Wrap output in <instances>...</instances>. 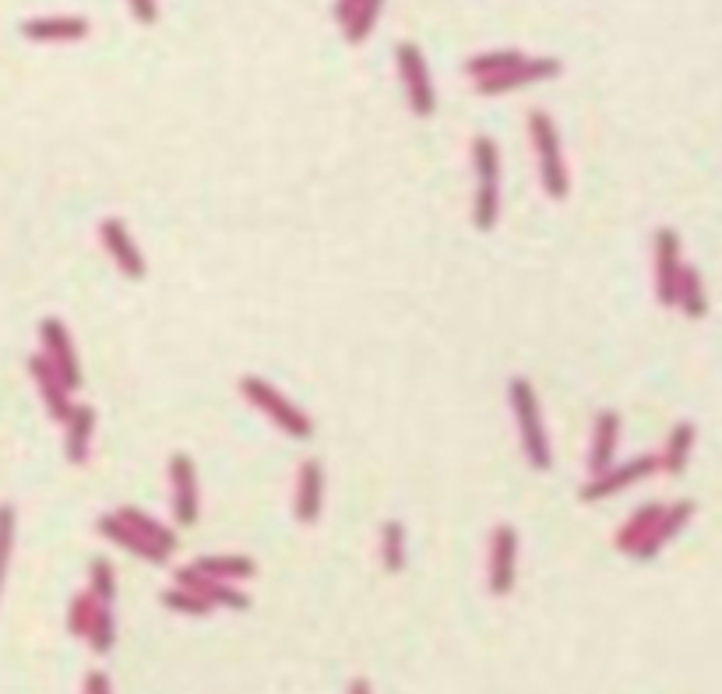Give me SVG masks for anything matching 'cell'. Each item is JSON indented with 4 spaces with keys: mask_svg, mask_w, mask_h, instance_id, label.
Wrapping results in <instances>:
<instances>
[{
    "mask_svg": "<svg viewBox=\"0 0 722 694\" xmlns=\"http://www.w3.org/2000/svg\"><path fill=\"white\" fill-rule=\"evenodd\" d=\"M518 574V533L515 526H497L490 536V557H486V582H490L494 596H508L515 589Z\"/></svg>",
    "mask_w": 722,
    "mask_h": 694,
    "instance_id": "ba28073f",
    "label": "cell"
},
{
    "mask_svg": "<svg viewBox=\"0 0 722 694\" xmlns=\"http://www.w3.org/2000/svg\"><path fill=\"white\" fill-rule=\"evenodd\" d=\"M395 64H398L402 85H406L409 110L416 116H433V110H438V92H433L424 49H419L416 43H398L395 46Z\"/></svg>",
    "mask_w": 722,
    "mask_h": 694,
    "instance_id": "5b68a950",
    "label": "cell"
},
{
    "mask_svg": "<svg viewBox=\"0 0 722 694\" xmlns=\"http://www.w3.org/2000/svg\"><path fill=\"white\" fill-rule=\"evenodd\" d=\"M116 518L127 522V526H131L134 533H142V536L148 539V544L162 547L166 553H173L177 544H180V536H177L170 526H162L159 518H153L148 512H142V507H121V512H116Z\"/></svg>",
    "mask_w": 722,
    "mask_h": 694,
    "instance_id": "603a6c76",
    "label": "cell"
},
{
    "mask_svg": "<svg viewBox=\"0 0 722 694\" xmlns=\"http://www.w3.org/2000/svg\"><path fill=\"white\" fill-rule=\"evenodd\" d=\"M381 8H384V0H360V4L352 8V14L342 22V32H346L349 46H360L366 36H371L377 19H381Z\"/></svg>",
    "mask_w": 722,
    "mask_h": 694,
    "instance_id": "4316f807",
    "label": "cell"
},
{
    "mask_svg": "<svg viewBox=\"0 0 722 694\" xmlns=\"http://www.w3.org/2000/svg\"><path fill=\"white\" fill-rule=\"evenodd\" d=\"M89 592L99 600V603H113L116 596V571L113 564L106 561V557H95V561L89 564Z\"/></svg>",
    "mask_w": 722,
    "mask_h": 694,
    "instance_id": "1f68e13d",
    "label": "cell"
},
{
    "mask_svg": "<svg viewBox=\"0 0 722 694\" xmlns=\"http://www.w3.org/2000/svg\"><path fill=\"white\" fill-rule=\"evenodd\" d=\"M349 694H374V691H371V681H363V676H357V681L349 684Z\"/></svg>",
    "mask_w": 722,
    "mask_h": 694,
    "instance_id": "8d00e7d4",
    "label": "cell"
},
{
    "mask_svg": "<svg viewBox=\"0 0 722 694\" xmlns=\"http://www.w3.org/2000/svg\"><path fill=\"white\" fill-rule=\"evenodd\" d=\"M86 641L92 646L95 656H106V652L113 649V641H116V624H113V611H110L106 603H99V606H95L92 624H89V631H86Z\"/></svg>",
    "mask_w": 722,
    "mask_h": 694,
    "instance_id": "f1b7e54d",
    "label": "cell"
},
{
    "mask_svg": "<svg viewBox=\"0 0 722 694\" xmlns=\"http://www.w3.org/2000/svg\"><path fill=\"white\" fill-rule=\"evenodd\" d=\"M695 437H698L695 423L680 419L677 427L669 430V437H666V448H663V455H659V469L669 472V477H680V472L687 469V459H691Z\"/></svg>",
    "mask_w": 722,
    "mask_h": 694,
    "instance_id": "44dd1931",
    "label": "cell"
},
{
    "mask_svg": "<svg viewBox=\"0 0 722 694\" xmlns=\"http://www.w3.org/2000/svg\"><path fill=\"white\" fill-rule=\"evenodd\" d=\"M325 512V466L317 459L300 462L296 469V518L314 526Z\"/></svg>",
    "mask_w": 722,
    "mask_h": 694,
    "instance_id": "e0dca14e",
    "label": "cell"
},
{
    "mask_svg": "<svg viewBox=\"0 0 722 694\" xmlns=\"http://www.w3.org/2000/svg\"><path fill=\"white\" fill-rule=\"evenodd\" d=\"M357 4H360V0H339V4H335V19H339V25L349 19L352 8H357Z\"/></svg>",
    "mask_w": 722,
    "mask_h": 694,
    "instance_id": "d590c367",
    "label": "cell"
},
{
    "mask_svg": "<svg viewBox=\"0 0 722 694\" xmlns=\"http://www.w3.org/2000/svg\"><path fill=\"white\" fill-rule=\"evenodd\" d=\"M529 142L535 148V163H540V183L546 198L564 201L571 191L567 180V166H564V148H561V134L553 116L546 110H532L529 113Z\"/></svg>",
    "mask_w": 722,
    "mask_h": 694,
    "instance_id": "3957f363",
    "label": "cell"
},
{
    "mask_svg": "<svg viewBox=\"0 0 722 694\" xmlns=\"http://www.w3.org/2000/svg\"><path fill=\"white\" fill-rule=\"evenodd\" d=\"M500 219V148L490 134L473 138V226L490 233Z\"/></svg>",
    "mask_w": 722,
    "mask_h": 694,
    "instance_id": "7a4b0ae2",
    "label": "cell"
},
{
    "mask_svg": "<svg viewBox=\"0 0 722 694\" xmlns=\"http://www.w3.org/2000/svg\"><path fill=\"white\" fill-rule=\"evenodd\" d=\"M95 606H99V600L92 596V592H78V596L71 600V611H67V631H71L75 638H86Z\"/></svg>",
    "mask_w": 722,
    "mask_h": 694,
    "instance_id": "d6a6232c",
    "label": "cell"
},
{
    "mask_svg": "<svg viewBox=\"0 0 722 694\" xmlns=\"http://www.w3.org/2000/svg\"><path fill=\"white\" fill-rule=\"evenodd\" d=\"M409 544H406V526H402L398 518L384 522L381 526V564L388 574H398L402 568H406L409 561Z\"/></svg>",
    "mask_w": 722,
    "mask_h": 694,
    "instance_id": "484cf974",
    "label": "cell"
},
{
    "mask_svg": "<svg viewBox=\"0 0 722 694\" xmlns=\"http://www.w3.org/2000/svg\"><path fill=\"white\" fill-rule=\"evenodd\" d=\"M162 606H170L173 614H188V617H208L215 606L208 600H201L198 592L183 589V585H173L162 592Z\"/></svg>",
    "mask_w": 722,
    "mask_h": 694,
    "instance_id": "f546056e",
    "label": "cell"
},
{
    "mask_svg": "<svg viewBox=\"0 0 722 694\" xmlns=\"http://www.w3.org/2000/svg\"><path fill=\"white\" fill-rule=\"evenodd\" d=\"M81 694H110V681L103 670H92L86 676V687H81Z\"/></svg>",
    "mask_w": 722,
    "mask_h": 694,
    "instance_id": "e575fe53",
    "label": "cell"
},
{
    "mask_svg": "<svg viewBox=\"0 0 722 694\" xmlns=\"http://www.w3.org/2000/svg\"><path fill=\"white\" fill-rule=\"evenodd\" d=\"M29 374H32V381H36V388H40V399L46 405L49 419L64 423L75 402H71V388L64 384V378L54 370V363H49L43 352H32V357H29Z\"/></svg>",
    "mask_w": 722,
    "mask_h": 694,
    "instance_id": "5bb4252c",
    "label": "cell"
},
{
    "mask_svg": "<svg viewBox=\"0 0 722 694\" xmlns=\"http://www.w3.org/2000/svg\"><path fill=\"white\" fill-rule=\"evenodd\" d=\"M127 8L138 25H156L159 19V0H127Z\"/></svg>",
    "mask_w": 722,
    "mask_h": 694,
    "instance_id": "836d02e7",
    "label": "cell"
},
{
    "mask_svg": "<svg viewBox=\"0 0 722 694\" xmlns=\"http://www.w3.org/2000/svg\"><path fill=\"white\" fill-rule=\"evenodd\" d=\"M14 533H19V515H14V504H0V592H4L8 579V564L14 553Z\"/></svg>",
    "mask_w": 722,
    "mask_h": 694,
    "instance_id": "4dcf8cb0",
    "label": "cell"
},
{
    "mask_svg": "<svg viewBox=\"0 0 722 694\" xmlns=\"http://www.w3.org/2000/svg\"><path fill=\"white\" fill-rule=\"evenodd\" d=\"M170 504L180 529H191L198 522V469L188 451H177L170 459Z\"/></svg>",
    "mask_w": 722,
    "mask_h": 694,
    "instance_id": "30bf717a",
    "label": "cell"
},
{
    "mask_svg": "<svg viewBox=\"0 0 722 694\" xmlns=\"http://www.w3.org/2000/svg\"><path fill=\"white\" fill-rule=\"evenodd\" d=\"M95 529H99V536H106L110 544H116V547L134 553V557H142V561H148V564H166V561H170V553H166L162 547H156V544H148L142 533H134L127 522L116 518V512L113 515H99Z\"/></svg>",
    "mask_w": 722,
    "mask_h": 694,
    "instance_id": "ac0fdd59",
    "label": "cell"
},
{
    "mask_svg": "<svg viewBox=\"0 0 722 694\" xmlns=\"http://www.w3.org/2000/svg\"><path fill=\"white\" fill-rule=\"evenodd\" d=\"M508 402L518 423V441H522V455L532 472H550L553 466V448L546 437V423L540 399H535V388L526 378H511L508 381Z\"/></svg>",
    "mask_w": 722,
    "mask_h": 694,
    "instance_id": "6da1fadb",
    "label": "cell"
},
{
    "mask_svg": "<svg viewBox=\"0 0 722 694\" xmlns=\"http://www.w3.org/2000/svg\"><path fill=\"white\" fill-rule=\"evenodd\" d=\"M617 441H620V416L613 410H602L596 416V427H593V448H589V472L610 469L617 459Z\"/></svg>",
    "mask_w": 722,
    "mask_h": 694,
    "instance_id": "ffe728a7",
    "label": "cell"
},
{
    "mask_svg": "<svg viewBox=\"0 0 722 694\" xmlns=\"http://www.w3.org/2000/svg\"><path fill=\"white\" fill-rule=\"evenodd\" d=\"M194 568L212 574V579H223V582H244L258 571L255 561L244 553H205V557H198Z\"/></svg>",
    "mask_w": 722,
    "mask_h": 694,
    "instance_id": "cb8c5ba5",
    "label": "cell"
},
{
    "mask_svg": "<svg viewBox=\"0 0 722 694\" xmlns=\"http://www.w3.org/2000/svg\"><path fill=\"white\" fill-rule=\"evenodd\" d=\"M240 395H244L250 405H255L261 416L272 419L285 437H293V441H307V437L314 434L311 416L300 410V405H293L290 399H285L275 384H268L264 378L244 374V378H240Z\"/></svg>",
    "mask_w": 722,
    "mask_h": 694,
    "instance_id": "277c9868",
    "label": "cell"
},
{
    "mask_svg": "<svg viewBox=\"0 0 722 694\" xmlns=\"http://www.w3.org/2000/svg\"><path fill=\"white\" fill-rule=\"evenodd\" d=\"M691 518H695V501L684 497V501H674V504H663V515L656 518V526L648 529V536L638 544V550L631 557L634 561H652V557H656Z\"/></svg>",
    "mask_w": 722,
    "mask_h": 694,
    "instance_id": "9a60e30c",
    "label": "cell"
},
{
    "mask_svg": "<svg viewBox=\"0 0 722 694\" xmlns=\"http://www.w3.org/2000/svg\"><path fill=\"white\" fill-rule=\"evenodd\" d=\"M526 57L518 54V49H490V54H480V57H473L465 64V75L469 78H476V81H483V78H494V75H500V71H508V67H515V64H522Z\"/></svg>",
    "mask_w": 722,
    "mask_h": 694,
    "instance_id": "83f0119b",
    "label": "cell"
},
{
    "mask_svg": "<svg viewBox=\"0 0 722 694\" xmlns=\"http://www.w3.org/2000/svg\"><path fill=\"white\" fill-rule=\"evenodd\" d=\"M659 515H663V504H656V501L638 507V512L624 522V526H620V533H617V539H613L617 550H620V553H634L638 544H642V539L648 536V529L656 526Z\"/></svg>",
    "mask_w": 722,
    "mask_h": 694,
    "instance_id": "d4e9b609",
    "label": "cell"
},
{
    "mask_svg": "<svg viewBox=\"0 0 722 694\" xmlns=\"http://www.w3.org/2000/svg\"><path fill=\"white\" fill-rule=\"evenodd\" d=\"M561 71H564V64H561L557 57H526L522 64L508 67V71L476 81V92H480V96H504V92L526 89V85L550 81V78H557Z\"/></svg>",
    "mask_w": 722,
    "mask_h": 694,
    "instance_id": "52a82bcc",
    "label": "cell"
},
{
    "mask_svg": "<svg viewBox=\"0 0 722 694\" xmlns=\"http://www.w3.org/2000/svg\"><path fill=\"white\" fill-rule=\"evenodd\" d=\"M177 585H183V589H191V592H198L201 600H208L212 606H223V611H247L250 606V600L244 596V592L233 585V582H223V579H212V574H205V571H198L194 564H183V568H177Z\"/></svg>",
    "mask_w": 722,
    "mask_h": 694,
    "instance_id": "4fadbf2b",
    "label": "cell"
},
{
    "mask_svg": "<svg viewBox=\"0 0 722 694\" xmlns=\"http://www.w3.org/2000/svg\"><path fill=\"white\" fill-rule=\"evenodd\" d=\"M652 261H656V296L663 307H674V296H677V279H680V236L677 230L659 226L656 230V240H652Z\"/></svg>",
    "mask_w": 722,
    "mask_h": 694,
    "instance_id": "8fae6325",
    "label": "cell"
},
{
    "mask_svg": "<svg viewBox=\"0 0 722 694\" xmlns=\"http://www.w3.org/2000/svg\"><path fill=\"white\" fill-rule=\"evenodd\" d=\"M99 240H103L110 261L116 265V272L134 279V282L145 279V258H142L138 244H134V236L127 233L124 219H116V215L103 219V223H99Z\"/></svg>",
    "mask_w": 722,
    "mask_h": 694,
    "instance_id": "7c38bea8",
    "label": "cell"
},
{
    "mask_svg": "<svg viewBox=\"0 0 722 694\" xmlns=\"http://www.w3.org/2000/svg\"><path fill=\"white\" fill-rule=\"evenodd\" d=\"M92 32L89 19L81 14H43V19L22 22V36L32 43H78Z\"/></svg>",
    "mask_w": 722,
    "mask_h": 694,
    "instance_id": "2e32d148",
    "label": "cell"
},
{
    "mask_svg": "<svg viewBox=\"0 0 722 694\" xmlns=\"http://www.w3.org/2000/svg\"><path fill=\"white\" fill-rule=\"evenodd\" d=\"M652 472H659V455H634V459H628L624 466H610V469L596 472V477L582 486L578 497L585 504H599V501L620 494V490L634 486L638 480H648Z\"/></svg>",
    "mask_w": 722,
    "mask_h": 694,
    "instance_id": "8992f818",
    "label": "cell"
},
{
    "mask_svg": "<svg viewBox=\"0 0 722 694\" xmlns=\"http://www.w3.org/2000/svg\"><path fill=\"white\" fill-rule=\"evenodd\" d=\"M674 307H680L684 317H691V321H701L704 314H709V296H704V282H701V276H698L695 265H684V268H680Z\"/></svg>",
    "mask_w": 722,
    "mask_h": 694,
    "instance_id": "7402d4cb",
    "label": "cell"
},
{
    "mask_svg": "<svg viewBox=\"0 0 722 694\" xmlns=\"http://www.w3.org/2000/svg\"><path fill=\"white\" fill-rule=\"evenodd\" d=\"M40 343H43V357L54 363V370L64 378V384L75 388L81 384V367H78V352H75V343H71V332L60 317H46L40 325Z\"/></svg>",
    "mask_w": 722,
    "mask_h": 694,
    "instance_id": "9c48e42d",
    "label": "cell"
},
{
    "mask_svg": "<svg viewBox=\"0 0 722 694\" xmlns=\"http://www.w3.org/2000/svg\"><path fill=\"white\" fill-rule=\"evenodd\" d=\"M92 434H95V410L92 405H71V413L64 419V448H67V462L81 466L89 459L92 448Z\"/></svg>",
    "mask_w": 722,
    "mask_h": 694,
    "instance_id": "d6986e66",
    "label": "cell"
}]
</instances>
